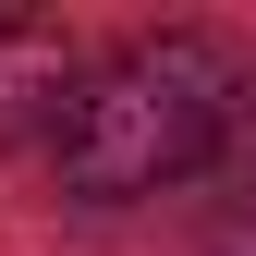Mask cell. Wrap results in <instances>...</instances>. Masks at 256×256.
I'll list each match as a JSON object with an SVG mask.
<instances>
[{
    "label": "cell",
    "instance_id": "cell-1",
    "mask_svg": "<svg viewBox=\"0 0 256 256\" xmlns=\"http://www.w3.org/2000/svg\"><path fill=\"white\" fill-rule=\"evenodd\" d=\"M244 98H256V74L220 37H134L98 74H74V98L49 122V171H61V196H98V208L158 196V183L232 158Z\"/></svg>",
    "mask_w": 256,
    "mask_h": 256
},
{
    "label": "cell",
    "instance_id": "cell-4",
    "mask_svg": "<svg viewBox=\"0 0 256 256\" xmlns=\"http://www.w3.org/2000/svg\"><path fill=\"white\" fill-rule=\"evenodd\" d=\"M232 158H244V196H256V98H244V134H232Z\"/></svg>",
    "mask_w": 256,
    "mask_h": 256
},
{
    "label": "cell",
    "instance_id": "cell-2",
    "mask_svg": "<svg viewBox=\"0 0 256 256\" xmlns=\"http://www.w3.org/2000/svg\"><path fill=\"white\" fill-rule=\"evenodd\" d=\"M74 98V37H61L49 12H0V122H24V110H49Z\"/></svg>",
    "mask_w": 256,
    "mask_h": 256
},
{
    "label": "cell",
    "instance_id": "cell-3",
    "mask_svg": "<svg viewBox=\"0 0 256 256\" xmlns=\"http://www.w3.org/2000/svg\"><path fill=\"white\" fill-rule=\"evenodd\" d=\"M208 256H256V196H244V208H220V220H208Z\"/></svg>",
    "mask_w": 256,
    "mask_h": 256
}]
</instances>
